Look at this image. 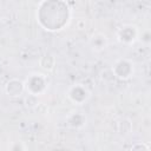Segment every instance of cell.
I'll return each mask as SVG.
<instances>
[{"label": "cell", "instance_id": "obj_2", "mask_svg": "<svg viewBox=\"0 0 151 151\" xmlns=\"http://www.w3.org/2000/svg\"><path fill=\"white\" fill-rule=\"evenodd\" d=\"M91 42H92V45H93V47H96V48H98V50H101V48H104L105 47V44H106V39H105V37H103V35H100V37H93L92 39H91Z\"/></svg>", "mask_w": 151, "mask_h": 151}, {"label": "cell", "instance_id": "obj_1", "mask_svg": "<svg viewBox=\"0 0 151 151\" xmlns=\"http://www.w3.org/2000/svg\"><path fill=\"white\" fill-rule=\"evenodd\" d=\"M71 92H72V93H77V96H76V94H74V96H70V97L72 98V100L76 101V103H81V101H84V100L86 99V97H87L86 90L83 88V87H80V86L73 87V88L71 90Z\"/></svg>", "mask_w": 151, "mask_h": 151}]
</instances>
